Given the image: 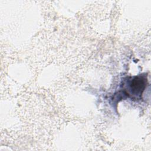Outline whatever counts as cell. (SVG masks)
I'll use <instances>...</instances> for the list:
<instances>
[{
    "mask_svg": "<svg viewBox=\"0 0 151 151\" xmlns=\"http://www.w3.org/2000/svg\"><path fill=\"white\" fill-rule=\"evenodd\" d=\"M146 79L141 76H135L127 81V87L124 93L132 99H139L146 87Z\"/></svg>",
    "mask_w": 151,
    "mask_h": 151,
    "instance_id": "cell-1",
    "label": "cell"
}]
</instances>
